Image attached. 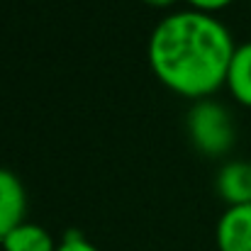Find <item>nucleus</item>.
Listing matches in <instances>:
<instances>
[{
    "label": "nucleus",
    "mask_w": 251,
    "mask_h": 251,
    "mask_svg": "<svg viewBox=\"0 0 251 251\" xmlns=\"http://www.w3.org/2000/svg\"><path fill=\"white\" fill-rule=\"evenodd\" d=\"M2 249L5 251H56L54 237L34 225V222H22L20 227H15L5 239H2Z\"/></svg>",
    "instance_id": "nucleus-7"
},
{
    "label": "nucleus",
    "mask_w": 251,
    "mask_h": 251,
    "mask_svg": "<svg viewBox=\"0 0 251 251\" xmlns=\"http://www.w3.org/2000/svg\"><path fill=\"white\" fill-rule=\"evenodd\" d=\"M56 251H100L95 244H90L81 232H69L61 244H56Z\"/></svg>",
    "instance_id": "nucleus-8"
},
{
    "label": "nucleus",
    "mask_w": 251,
    "mask_h": 251,
    "mask_svg": "<svg viewBox=\"0 0 251 251\" xmlns=\"http://www.w3.org/2000/svg\"><path fill=\"white\" fill-rule=\"evenodd\" d=\"M225 85L237 102L251 107V42H244L234 49Z\"/></svg>",
    "instance_id": "nucleus-6"
},
{
    "label": "nucleus",
    "mask_w": 251,
    "mask_h": 251,
    "mask_svg": "<svg viewBox=\"0 0 251 251\" xmlns=\"http://www.w3.org/2000/svg\"><path fill=\"white\" fill-rule=\"evenodd\" d=\"M25 215H27V193L22 180L12 171L0 168V244L15 227L27 222Z\"/></svg>",
    "instance_id": "nucleus-3"
},
{
    "label": "nucleus",
    "mask_w": 251,
    "mask_h": 251,
    "mask_svg": "<svg viewBox=\"0 0 251 251\" xmlns=\"http://www.w3.org/2000/svg\"><path fill=\"white\" fill-rule=\"evenodd\" d=\"M188 137L207 156H222L234 144V125L225 105L205 98L188 110Z\"/></svg>",
    "instance_id": "nucleus-2"
},
{
    "label": "nucleus",
    "mask_w": 251,
    "mask_h": 251,
    "mask_svg": "<svg viewBox=\"0 0 251 251\" xmlns=\"http://www.w3.org/2000/svg\"><path fill=\"white\" fill-rule=\"evenodd\" d=\"M217 249L251 251V202L227 207L217 222Z\"/></svg>",
    "instance_id": "nucleus-4"
},
{
    "label": "nucleus",
    "mask_w": 251,
    "mask_h": 251,
    "mask_svg": "<svg viewBox=\"0 0 251 251\" xmlns=\"http://www.w3.org/2000/svg\"><path fill=\"white\" fill-rule=\"evenodd\" d=\"M185 2L190 5V10H198V12H205V15H215L217 10H225L234 0H185Z\"/></svg>",
    "instance_id": "nucleus-9"
},
{
    "label": "nucleus",
    "mask_w": 251,
    "mask_h": 251,
    "mask_svg": "<svg viewBox=\"0 0 251 251\" xmlns=\"http://www.w3.org/2000/svg\"><path fill=\"white\" fill-rule=\"evenodd\" d=\"M232 32L215 15L178 10L166 15L149 37V66L173 93L205 100L227 81L234 56Z\"/></svg>",
    "instance_id": "nucleus-1"
},
{
    "label": "nucleus",
    "mask_w": 251,
    "mask_h": 251,
    "mask_svg": "<svg viewBox=\"0 0 251 251\" xmlns=\"http://www.w3.org/2000/svg\"><path fill=\"white\" fill-rule=\"evenodd\" d=\"M147 5H151V7H171L173 2H178V0H144Z\"/></svg>",
    "instance_id": "nucleus-10"
},
{
    "label": "nucleus",
    "mask_w": 251,
    "mask_h": 251,
    "mask_svg": "<svg viewBox=\"0 0 251 251\" xmlns=\"http://www.w3.org/2000/svg\"><path fill=\"white\" fill-rule=\"evenodd\" d=\"M217 193L229 205H249L251 202V164L229 161L217 173Z\"/></svg>",
    "instance_id": "nucleus-5"
}]
</instances>
